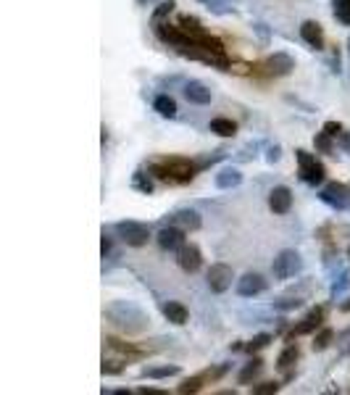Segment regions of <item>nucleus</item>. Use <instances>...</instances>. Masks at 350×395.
Wrapping results in <instances>:
<instances>
[{
  "mask_svg": "<svg viewBox=\"0 0 350 395\" xmlns=\"http://www.w3.org/2000/svg\"><path fill=\"white\" fill-rule=\"evenodd\" d=\"M348 53H350V40H348Z\"/></svg>",
  "mask_w": 350,
  "mask_h": 395,
  "instance_id": "e433bc0d",
  "label": "nucleus"
},
{
  "mask_svg": "<svg viewBox=\"0 0 350 395\" xmlns=\"http://www.w3.org/2000/svg\"><path fill=\"white\" fill-rule=\"evenodd\" d=\"M277 390H280V382H261V385L253 387L256 395H269V393H277Z\"/></svg>",
  "mask_w": 350,
  "mask_h": 395,
  "instance_id": "c85d7f7f",
  "label": "nucleus"
},
{
  "mask_svg": "<svg viewBox=\"0 0 350 395\" xmlns=\"http://www.w3.org/2000/svg\"><path fill=\"white\" fill-rule=\"evenodd\" d=\"M321 200L330 203L332 208H348L350 206V190L340 182H332L321 190Z\"/></svg>",
  "mask_w": 350,
  "mask_h": 395,
  "instance_id": "423d86ee",
  "label": "nucleus"
},
{
  "mask_svg": "<svg viewBox=\"0 0 350 395\" xmlns=\"http://www.w3.org/2000/svg\"><path fill=\"white\" fill-rule=\"evenodd\" d=\"M295 158H298L300 179L303 182H308V185H321L324 182L327 169H324V164L313 153H308V150H295Z\"/></svg>",
  "mask_w": 350,
  "mask_h": 395,
  "instance_id": "f03ea898",
  "label": "nucleus"
},
{
  "mask_svg": "<svg viewBox=\"0 0 350 395\" xmlns=\"http://www.w3.org/2000/svg\"><path fill=\"white\" fill-rule=\"evenodd\" d=\"M163 316L169 319L171 324H187V308L177 303V300H169V303H163Z\"/></svg>",
  "mask_w": 350,
  "mask_h": 395,
  "instance_id": "f3484780",
  "label": "nucleus"
},
{
  "mask_svg": "<svg viewBox=\"0 0 350 395\" xmlns=\"http://www.w3.org/2000/svg\"><path fill=\"white\" fill-rule=\"evenodd\" d=\"M269 208L274 214H287L292 208V190L290 188H274L269 193Z\"/></svg>",
  "mask_w": 350,
  "mask_h": 395,
  "instance_id": "9b49d317",
  "label": "nucleus"
},
{
  "mask_svg": "<svg viewBox=\"0 0 350 395\" xmlns=\"http://www.w3.org/2000/svg\"><path fill=\"white\" fill-rule=\"evenodd\" d=\"M335 16L345 27H350V0H335Z\"/></svg>",
  "mask_w": 350,
  "mask_h": 395,
  "instance_id": "5701e85b",
  "label": "nucleus"
},
{
  "mask_svg": "<svg viewBox=\"0 0 350 395\" xmlns=\"http://www.w3.org/2000/svg\"><path fill=\"white\" fill-rule=\"evenodd\" d=\"M240 182H242V174H240V169H235V166L221 169L219 174H216V188L219 190H232V188H237Z\"/></svg>",
  "mask_w": 350,
  "mask_h": 395,
  "instance_id": "dca6fc26",
  "label": "nucleus"
},
{
  "mask_svg": "<svg viewBox=\"0 0 350 395\" xmlns=\"http://www.w3.org/2000/svg\"><path fill=\"white\" fill-rule=\"evenodd\" d=\"M177 264H180V269L190 272V274H192V272H198L200 264H203L198 245H192V243H185V245L177 250Z\"/></svg>",
  "mask_w": 350,
  "mask_h": 395,
  "instance_id": "0eeeda50",
  "label": "nucleus"
},
{
  "mask_svg": "<svg viewBox=\"0 0 350 395\" xmlns=\"http://www.w3.org/2000/svg\"><path fill=\"white\" fill-rule=\"evenodd\" d=\"M316 148L321 150V153H332V135H327V132H321V135H316Z\"/></svg>",
  "mask_w": 350,
  "mask_h": 395,
  "instance_id": "cd10ccee",
  "label": "nucleus"
},
{
  "mask_svg": "<svg viewBox=\"0 0 350 395\" xmlns=\"http://www.w3.org/2000/svg\"><path fill=\"white\" fill-rule=\"evenodd\" d=\"M116 232H119L121 240L132 248L148 245V240H150V229L145 227V224H140V221H119V224H116Z\"/></svg>",
  "mask_w": 350,
  "mask_h": 395,
  "instance_id": "20e7f679",
  "label": "nucleus"
},
{
  "mask_svg": "<svg viewBox=\"0 0 350 395\" xmlns=\"http://www.w3.org/2000/svg\"><path fill=\"white\" fill-rule=\"evenodd\" d=\"M348 258H350V248H348Z\"/></svg>",
  "mask_w": 350,
  "mask_h": 395,
  "instance_id": "4c0bfd02",
  "label": "nucleus"
},
{
  "mask_svg": "<svg viewBox=\"0 0 350 395\" xmlns=\"http://www.w3.org/2000/svg\"><path fill=\"white\" fill-rule=\"evenodd\" d=\"M132 185L140 190V193H145V195H150V193H153V182H150L148 174H142V171H135V179H132Z\"/></svg>",
  "mask_w": 350,
  "mask_h": 395,
  "instance_id": "b1692460",
  "label": "nucleus"
},
{
  "mask_svg": "<svg viewBox=\"0 0 350 395\" xmlns=\"http://www.w3.org/2000/svg\"><path fill=\"white\" fill-rule=\"evenodd\" d=\"M232 279H235V272L227 264H213L208 269V287L213 293H227L232 287Z\"/></svg>",
  "mask_w": 350,
  "mask_h": 395,
  "instance_id": "39448f33",
  "label": "nucleus"
},
{
  "mask_svg": "<svg viewBox=\"0 0 350 395\" xmlns=\"http://www.w3.org/2000/svg\"><path fill=\"white\" fill-rule=\"evenodd\" d=\"M174 375H180V366H150V369H145V377H150V379H163V377Z\"/></svg>",
  "mask_w": 350,
  "mask_h": 395,
  "instance_id": "4be33fe9",
  "label": "nucleus"
},
{
  "mask_svg": "<svg viewBox=\"0 0 350 395\" xmlns=\"http://www.w3.org/2000/svg\"><path fill=\"white\" fill-rule=\"evenodd\" d=\"M280 156H282V153H280V145H274V148H269V156H266V158H269L271 164H274V161H280Z\"/></svg>",
  "mask_w": 350,
  "mask_h": 395,
  "instance_id": "f704fd0d",
  "label": "nucleus"
},
{
  "mask_svg": "<svg viewBox=\"0 0 350 395\" xmlns=\"http://www.w3.org/2000/svg\"><path fill=\"white\" fill-rule=\"evenodd\" d=\"M171 224L185 229V232H195V229H200L203 221H200L198 211H192V208H182V211H177V214H171Z\"/></svg>",
  "mask_w": 350,
  "mask_h": 395,
  "instance_id": "9d476101",
  "label": "nucleus"
},
{
  "mask_svg": "<svg viewBox=\"0 0 350 395\" xmlns=\"http://www.w3.org/2000/svg\"><path fill=\"white\" fill-rule=\"evenodd\" d=\"M106 316L113 324L124 327L127 332H142L148 327V316L142 314V308H137L135 303H127V300H119V303L108 306L106 308Z\"/></svg>",
  "mask_w": 350,
  "mask_h": 395,
  "instance_id": "f257e3e1",
  "label": "nucleus"
},
{
  "mask_svg": "<svg viewBox=\"0 0 350 395\" xmlns=\"http://www.w3.org/2000/svg\"><path fill=\"white\" fill-rule=\"evenodd\" d=\"M263 290H266V279L261 274H256V272H248L242 279H237V293H240L242 298H256V296H261Z\"/></svg>",
  "mask_w": 350,
  "mask_h": 395,
  "instance_id": "6e6552de",
  "label": "nucleus"
},
{
  "mask_svg": "<svg viewBox=\"0 0 350 395\" xmlns=\"http://www.w3.org/2000/svg\"><path fill=\"white\" fill-rule=\"evenodd\" d=\"M185 98L190 100V103H198V106H208L211 103V90L203 85V82H198V79H190L187 85H185Z\"/></svg>",
  "mask_w": 350,
  "mask_h": 395,
  "instance_id": "f8f14e48",
  "label": "nucleus"
},
{
  "mask_svg": "<svg viewBox=\"0 0 350 395\" xmlns=\"http://www.w3.org/2000/svg\"><path fill=\"white\" fill-rule=\"evenodd\" d=\"M211 132L219 135V138H235V135H237V124H235L232 119L216 116V119H211Z\"/></svg>",
  "mask_w": 350,
  "mask_h": 395,
  "instance_id": "a211bd4d",
  "label": "nucleus"
},
{
  "mask_svg": "<svg viewBox=\"0 0 350 395\" xmlns=\"http://www.w3.org/2000/svg\"><path fill=\"white\" fill-rule=\"evenodd\" d=\"M300 269H303V258L298 250H282L271 264V272L277 279H292L295 274H300Z\"/></svg>",
  "mask_w": 350,
  "mask_h": 395,
  "instance_id": "7ed1b4c3",
  "label": "nucleus"
},
{
  "mask_svg": "<svg viewBox=\"0 0 350 395\" xmlns=\"http://www.w3.org/2000/svg\"><path fill=\"white\" fill-rule=\"evenodd\" d=\"M261 369H263V361L261 358H253V361H248V364L242 366V372H240V377H237V382L240 385H250L256 377L261 375Z\"/></svg>",
  "mask_w": 350,
  "mask_h": 395,
  "instance_id": "6ab92c4d",
  "label": "nucleus"
},
{
  "mask_svg": "<svg viewBox=\"0 0 350 395\" xmlns=\"http://www.w3.org/2000/svg\"><path fill=\"white\" fill-rule=\"evenodd\" d=\"M100 250H103V258L111 253V237L106 235V232H103V243H100Z\"/></svg>",
  "mask_w": 350,
  "mask_h": 395,
  "instance_id": "72a5a7b5",
  "label": "nucleus"
},
{
  "mask_svg": "<svg viewBox=\"0 0 350 395\" xmlns=\"http://www.w3.org/2000/svg\"><path fill=\"white\" fill-rule=\"evenodd\" d=\"M298 358H300V351L295 346H287L285 351L280 353V358H277V366L280 369H292V366L298 364Z\"/></svg>",
  "mask_w": 350,
  "mask_h": 395,
  "instance_id": "412c9836",
  "label": "nucleus"
},
{
  "mask_svg": "<svg viewBox=\"0 0 350 395\" xmlns=\"http://www.w3.org/2000/svg\"><path fill=\"white\" fill-rule=\"evenodd\" d=\"M158 245L163 248V250H180L182 245H185V229H180V227H163L158 232Z\"/></svg>",
  "mask_w": 350,
  "mask_h": 395,
  "instance_id": "1a4fd4ad",
  "label": "nucleus"
},
{
  "mask_svg": "<svg viewBox=\"0 0 350 395\" xmlns=\"http://www.w3.org/2000/svg\"><path fill=\"white\" fill-rule=\"evenodd\" d=\"M300 37H303V42H308L311 48H316V50L324 48V30H321L319 21H303Z\"/></svg>",
  "mask_w": 350,
  "mask_h": 395,
  "instance_id": "ddd939ff",
  "label": "nucleus"
},
{
  "mask_svg": "<svg viewBox=\"0 0 350 395\" xmlns=\"http://www.w3.org/2000/svg\"><path fill=\"white\" fill-rule=\"evenodd\" d=\"M266 69L274 77H287L292 69H295V61L287 56V53H274L271 59H266Z\"/></svg>",
  "mask_w": 350,
  "mask_h": 395,
  "instance_id": "4468645a",
  "label": "nucleus"
},
{
  "mask_svg": "<svg viewBox=\"0 0 350 395\" xmlns=\"http://www.w3.org/2000/svg\"><path fill=\"white\" fill-rule=\"evenodd\" d=\"M321 319H324V308H313L308 314L300 319V324H295L292 335H311L321 327Z\"/></svg>",
  "mask_w": 350,
  "mask_h": 395,
  "instance_id": "2eb2a0df",
  "label": "nucleus"
},
{
  "mask_svg": "<svg viewBox=\"0 0 350 395\" xmlns=\"http://www.w3.org/2000/svg\"><path fill=\"white\" fill-rule=\"evenodd\" d=\"M153 109L158 111L163 119L177 116V103H174V98H169V95H158V98L153 100Z\"/></svg>",
  "mask_w": 350,
  "mask_h": 395,
  "instance_id": "aec40b11",
  "label": "nucleus"
},
{
  "mask_svg": "<svg viewBox=\"0 0 350 395\" xmlns=\"http://www.w3.org/2000/svg\"><path fill=\"white\" fill-rule=\"evenodd\" d=\"M200 387H203V377H190L180 385V393H198Z\"/></svg>",
  "mask_w": 350,
  "mask_h": 395,
  "instance_id": "a878e982",
  "label": "nucleus"
},
{
  "mask_svg": "<svg viewBox=\"0 0 350 395\" xmlns=\"http://www.w3.org/2000/svg\"><path fill=\"white\" fill-rule=\"evenodd\" d=\"M269 343H271V335H256L245 348H248L250 353H256V351H261V348H266Z\"/></svg>",
  "mask_w": 350,
  "mask_h": 395,
  "instance_id": "bb28decb",
  "label": "nucleus"
},
{
  "mask_svg": "<svg viewBox=\"0 0 350 395\" xmlns=\"http://www.w3.org/2000/svg\"><path fill=\"white\" fill-rule=\"evenodd\" d=\"M337 142H340V148L345 150V153H350V132H340V135H337Z\"/></svg>",
  "mask_w": 350,
  "mask_h": 395,
  "instance_id": "473e14b6",
  "label": "nucleus"
},
{
  "mask_svg": "<svg viewBox=\"0 0 350 395\" xmlns=\"http://www.w3.org/2000/svg\"><path fill=\"white\" fill-rule=\"evenodd\" d=\"M332 337H335V332H332V329H321L319 335L313 337V351H324V348H330Z\"/></svg>",
  "mask_w": 350,
  "mask_h": 395,
  "instance_id": "393cba45",
  "label": "nucleus"
},
{
  "mask_svg": "<svg viewBox=\"0 0 350 395\" xmlns=\"http://www.w3.org/2000/svg\"><path fill=\"white\" fill-rule=\"evenodd\" d=\"M298 306H300L298 298H295V300H292V298H285L282 303H277V308H282V311H290V308H298Z\"/></svg>",
  "mask_w": 350,
  "mask_h": 395,
  "instance_id": "2f4dec72",
  "label": "nucleus"
},
{
  "mask_svg": "<svg viewBox=\"0 0 350 395\" xmlns=\"http://www.w3.org/2000/svg\"><path fill=\"white\" fill-rule=\"evenodd\" d=\"M342 311H350V303H342Z\"/></svg>",
  "mask_w": 350,
  "mask_h": 395,
  "instance_id": "c9c22d12",
  "label": "nucleus"
},
{
  "mask_svg": "<svg viewBox=\"0 0 350 395\" xmlns=\"http://www.w3.org/2000/svg\"><path fill=\"white\" fill-rule=\"evenodd\" d=\"M103 372H106V375H119L121 372L119 361H103Z\"/></svg>",
  "mask_w": 350,
  "mask_h": 395,
  "instance_id": "c756f323",
  "label": "nucleus"
},
{
  "mask_svg": "<svg viewBox=\"0 0 350 395\" xmlns=\"http://www.w3.org/2000/svg\"><path fill=\"white\" fill-rule=\"evenodd\" d=\"M324 132H327V135H332V138H337V135L342 132V127L337 124V121H327V124H324Z\"/></svg>",
  "mask_w": 350,
  "mask_h": 395,
  "instance_id": "7c9ffc66",
  "label": "nucleus"
}]
</instances>
